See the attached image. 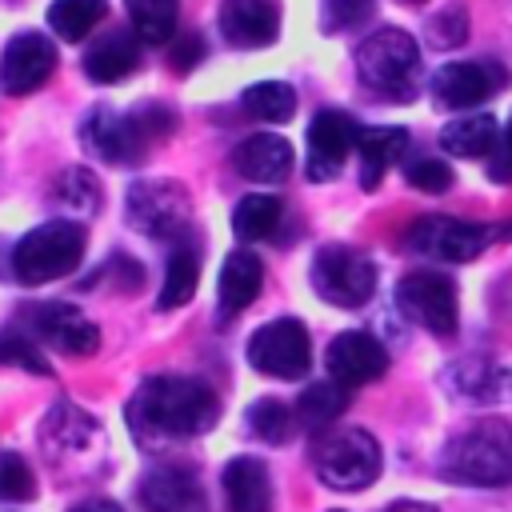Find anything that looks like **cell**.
<instances>
[{"label":"cell","instance_id":"obj_16","mask_svg":"<svg viewBox=\"0 0 512 512\" xmlns=\"http://www.w3.org/2000/svg\"><path fill=\"white\" fill-rule=\"evenodd\" d=\"M324 360H328L332 380H340L344 388L368 384V380L384 376V368H388V352H384V344L372 332H340L328 344Z\"/></svg>","mask_w":512,"mask_h":512},{"label":"cell","instance_id":"obj_14","mask_svg":"<svg viewBox=\"0 0 512 512\" xmlns=\"http://www.w3.org/2000/svg\"><path fill=\"white\" fill-rule=\"evenodd\" d=\"M356 136H360V128L352 124L348 112H332V108L316 112L308 124V164H304L308 180H316V184L336 180L344 156L356 148Z\"/></svg>","mask_w":512,"mask_h":512},{"label":"cell","instance_id":"obj_13","mask_svg":"<svg viewBox=\"0 0 512 512\" xmlns=\"http://www.w3.org/2000/svg\"><path fill=\"white\" fill-rule=\"evenodd\" d=\"M52 72H56V48L44 32H20L8 40V48L0 56V88L8 96L36 92Z\"/></svg>","mask_w":512,"mask_h":512},{"label":"cell","instance_id":"obj_20","mask_svg":"<svg viewBox=\"0 0 512 512\" xmlns=\"http://www.w3.org/2000/svg\"><path fill=\"white\" fill-rule=\"evenodd\" d=\"M224 500L228 512H272V476L256 456H232L224 464Z\"/></svg>","mask_w":512,"mask_h":512},{"label":"cell","instance_id":"obj_11","mask_svg":"<svg viewBox=\"0 0 512 512\" xmlns=\"http://www.w3.org/2000/svg\"><path fill=\"white\" fill-rule=\"evenodd\" d=\"M80 132H84L88 148L108 164H136L152 148V136H148L144 120H140V108L136 112H120V108L100 104V108H92L84 116Z\"/></svg>","mask_w":512,"mask_h":512},{"label":"cell","instance_id":"obj_42","mask_svg":"<svg viewBox=\"0 0 512 512\" xmlns=\"http://www.w3.org/2000/svg\"><path fill=\"white\" fill-rule=\"evenodd\" d=\"M412 4H420V0H412Z\"/></svg>","mask_w":512,"mask_h":512},{"label":"cell","instance_id":"obj_19","mask_svg":"<svg viewBox=\"0 0 512 512\" xmlns=\"http://www.w3.org/2000/svg\"><path fill=\"white\" fill-rule=\"evenodd\" d=\"M232 164L244 180H256V184H280L292 164H296V152L284 136H272V132H256L248 140L236 144L232 152Z\"/></svg>","mask_w":512,"mask_h":512},{"label":"cell","instance_id":"obj_37","mask_svg":"<svg viewBox=\"0 0 512 512\" xmlns=\"http://www.w3.org/2000/svg\"><path fill=\"white\" fill-rule=\"evenodd\" d=\"M428 32H432V40H436L440 48H456V44L468 36V16H464L460 8H448V12H440V16L428 24Z\"/></svg>","mask_w":512,"mask_h":512},{"label":"cell","instance_id":"obj_30","mask_svg":"<svg viewBox=\"0 0 512 512\" xmlns=\"http://www.w3.org/2000/svg\"><path fill=\"white\" fill-rule=\"evenodd\" d=\"M52 200L72 216H96L100 208V184L88 168H68L52 184Z\"/></svg>","mask_w":512,"mask_h":512},{"label":"cell","instance_id":"obj_4","mask_svg":"<svg viewBox=\"0 0 512 512\" xmlns=\"http://www.w3.org/2000/svg\"><path fill=\"white\" fill-rule=\"evenodd\" d=\"M440 472L456 484H508L512 480V432L504 424H480L464 436H456L444 456Z\"/></svg>","mask_w":512,"mask_h":512},{"label":"cell","instance_id":"obj_8","mask_svg":"<svg viewBox=\"0 0 512 512\" xmlns=\"http://www.w3.org/2000/svg\"><path fill=\"white\" fill-rule=\"evenodd\" d=\"M492 240V228L476 220H456V216H420L408 228V248L424 260L440 264H464L476 260Z\"/></svg>","mask_w":512,"mask_h":512},{"label":"cell","instance_id":"obj_18","mask_svg":"<svg viewBox=\"0 0 512 512\" xmlns=\"http://www.w3.org/2000/svg\"><path fill=\"white\" fill-rule=\"evenodd\" d=\"M220 32L236 48H264L280 32V4L276 0H224Z\"/></svg>","mask_w":512,"mask_h":512},{"label":"cell","instance_id":"obj_32","mask_svg":"<svg viewBox=\"0 0 512 512\" xmlns=\"http://www.w3.org/2000/svg\"><path fill=\"white\" fill-rule=\"evenodd\" d=\"M244 420H248L252 436H260L264 444H284V440L296 432V420H292V412H288L280 400H272V396H264V400L248 404Z\"/></svg>","mask_w":512,"mask_h":512},{"label":"cell","instance_id":"obj_9","mask_svg":"<svg viewBox=\"0 0 512 512\" xmlns=\"http://www.w3.org/2000/svg\"><path fill=\"white\" fill-rule=\"evenodd\" d=\"M396 304L432 336L440 340L456 336L460 300H456V284L444 272H408L396 288Z\"/></svg>","mask_w":512,"mask_h":512},{"label":"cell","instance_id":"obj_5","mask_svg":"<svg viewBox=\"0 0 512 512\" xmlns=\"http://www.w3.org/2000/svg\"><path fill=\"white\" fill-rule=\"evenodd\" d=\"M316 476L336 492H360L380 476V444L364 428H336L312 452Z\"/></svg>","mask_w":512,"mask_h":512},{"label":"cell","instance_id":"obj_17","mask_svg":"<svg viewBox=\"0 0 512 512\" xmlns=\"http://www.w3.org/2000/svg\"><path fill=\"white\" fill-rule=\"evenodd\" d=\"M140 504L148 512H208L204 488L192 468L160 464L140 480Z\"/></svg>","mask_w":512,"mask_h":512},{"label":"cell","instance_id":"obj_24","mask_svg":"<svg viewBox=\"0 0 512 512\" xmlns=\"http://www.w3.org/2000/svg\"><path fill=\"white\" fill-rule=\"evenodd\" d=\"M356 148H360V188H376L388 164L404 156L408 132L404 128H360Z\"/></svg>","mask_w":512,"mask_h":512},{"label":"cell","instance_id":"obj_1","mask_svg":"<svg viewBox=\"0 0 512 512\" xmlns=\"http://www.w3.org/2000/svg\"><path fill=\"white\" fill-rule=\"evenodd\" d=\"M132 428L160 440H188L208 432L220 420V400L208 384L192 376H148L132 404H128Z\"/></svg>","mask_w":512,"mask_h":512},{"label":"cell","instance_id":"obj_27","mask_svg":"<svg viewBox=\"0 0 512 512\" xmlns=\"http://www.w3.org/2000/svg\"><path fill=\"white\" fill-rule=\"evenodd\" d=\"M104 12H108L104 0H52V8H48V28H52L60 40L80 44V40L104 20Z\"/></svg>","mask_w":512,"mask_h":512},{"label":"cell","instance_id":"obj_33","mask_svg":"<svg viewBox=\"0 0 512 512\" xmlns=\"http://www.w3.org/2000/svg\"><path fill=\"white\" fill-rule=\"evenodd\" d=\"M0 364H16V368H28V372H36V376H48L52 368H48V360H44V352L24 336V332H0Z\"/></svg>","mask_w":512,"mask_h":512},{"label":"cell","instance_id":"obj_23","mask_svg":"<svg viewBox=\"0 0 512 512\" xmlns=\"http://www.w3.org/2000/svg\"><path fill=\"white\" fill-rule=\"evenodd\" d=\"M140 60V44L128 32H108L104 40H96L84 56V72L96 84H120Z\"/></svg>","mask_w":512,"mask_h":512},{"label":"cell","instance_id":"obj_10","mask_svg":"<svg viewBox=\"0 0 512 512\" xmlns=\"http://www.w3.org/2000/svg\"><path fill=\"white\" fill-rule=\"evenodd\" d=\"M248 364L276 380H300L312 364V344H308L304 324L284 316V320L256 328L248 340Z\"/></svg>","mask_w":512,"mask_h":512},{"label":"cell","instance_id":"obj_3","mask_svg":"<svg viewBox=\"0 0 512 512\" xmlns=\"http://www.w3.org/2000/svg\"><path fill=\"white\" fill-rule=\"evenodd\" d=\"M356 72L372 92L408 100L420 84V48L408 32L380 28L356 48Z\"/></svg>","mask_w":512,"mask_h":512},{"label":"cell","instance_id":"obj_7","mask_svg":"<svg viewBox=\"0 0 512 512\" xmlns=\"http://www.w3.org/2000/svg\"><path fill=\"white\" fill-rule=\"evenodd\" d=\"M192 200L176 180H136L128 188V224L152 240H172L188 232Z\"/></svg>","mask_w":512,"mask_h":512},{"label":"cell","instance_id":"obj_25","mask_svg":"<svg viewBox=\"0 0 512 512\" xmlns=\"http://www.w3.org/2000/svg\"><path fill=\"white\" fill-rule=\"evenodd\" d=\"M196 284H200V256L192 244H176V252L168 256V268H164V284H160V308H180L196 296Z\"/></svg>","mask_w":512,"mask_h":512},{"label":"cell","instance_id":"obj_6","mask_svg":"<svg viewBox=\"0 0 512 512\" xmlns=\"http://www.w3.org/2000/svg\"><path fill=\"white\" fill-rule=\"evenodd\" d=\"M312 288L336 308H360L376 292V264L348 244H328L312 256Z\"/></svg>","mask_w":512,"mask_h":512},{"label":"cell","instance_id":"obj_39","mask_svg":"<svg viewBox=\"0 0 512 512\" xmlns=\"http://www.w3.org/2000/svg\"><path fill=\"white\" fill-rule=\"evenodd\" d=\"M200 56H204V40H200L196 32H188V36H180L176 48H172V68H176V72H188V68L200 64Z\"/></svg>","mask_w":512,"mask_h":512},{"label":"cell","instance_id":"obj_41","mask_svg":"<svg viewBox=\"0 0 512 512\" xmlns=\"http://www.w3.org/2000/svg\"><path fill=\"white\" fill-rule=\"evenodd\" d=\"M388 512H436L432 504H420V500H400V504H392Z\"/></svg>","mask_w":512,"mask_h":512},{"label":"cell","instance_id":"obj_28","mask_svg":"<svg viewBox=\"0 0 512 512\" xmlns=\"http://www.w3.org/2000/svg\"><path fill=\"white\" fill-rule=\"evenodd\" d=\"M124 4H128V20H132L136 40H144V44L172 40L180 0H124Z\"/></svg>","mask_w":512,"mask_h":512},{"label":"cell","instance_id":"obj_15","mask_svg":"<svg viewBox=\"0 0 512 512\" xmlns=\"http://www.w3.org/2000/svg\"><path fill=\"white\" fill-rule=\"evenodd\" d=\"M28 316H32L36 336L48 340V344H52L56 352H64V356H92V352L100 348L96 324H92L80 308H72V304L48 300V304H36Z\"/></svg>","mask_w":512,"mask_h":512},{"label":"cell","instance_id":"obj_29","mask_svg":"<svg viewBox=\"0 0 512 512\" xmlns=\"http://www.w3.org/2000/svg\"><path fill=\"white\" fill-rule=\"evenodd\" d=\"M240 104H244L248 116L268 120V124H284V120L296 116V92L284 80H260V84L244 88Z\"/></svg>","mask_w":512,"mask_h":512},{"label":"cell","instance_id":"obj_21","mask_svg":"<svg viewBox=\"0 0 512 512\" xmlns=\"http://www.w3.org/2000/svg\"><path fill=\"white\" fill-rule=\"evenodd\" d=\"M260 284H264V268L252 252H232L220 268V284H216V300H220V316L232 320L240 316L256 296H260Z\"/></svg>","mask_w":512,"mask_h":512},{"label":"cell","instance_id":"obj_40","mask_svg":"<svg viewBox=\"0 0 512 512\" xmlns=\"http://www.w3.org/2000/svg\"><path fill=\"white\" fill-rule=\"evenodd\" d=\"M68 512H124V508H120V504H112V500H100V496H96V500H80V504H76V508H68Z\"/></svg>","mask_w":512,"mask_h":512},{"label":"cell","instance_id":"obj_31","mask_svg":"<svg viewBox=\"0 0 512 512\" xmlns=\"http://www.w3.org/2000/svg\"><path fill=\"white\" fill-rule=\"evenodd\" d=\"M280 212H284V208H280L276 196L252 192V196H244V200L236 204V212H232V228H236L240 240H264V236L276 232Z\"/></svg>","mask_w":512,"mask_h":512},{"label":"cell","instance_id":"obj_12","mask_svg":"<svg viewBox=\"0 0 512 512\" xmlns=\"http://www.w3.org/2000/svg\"><path fill=\"white\" fill-rule=\"evenodd\" d=\"M504 84H508V72L500 64L452 60L432 72V100L440 108H472V104L488 100L492 92H500Z\"/></svg>","mask_w":512,"mask_h":512},{"label":"cell","instance_id":"obj_26","mask_svg":"<svg viewBox=\"0 0 512 512\" xmlns=\"http://www.w3.org/2000/svg\"><path fill=\"white\" fill-rule=\"evenodd\" d=\"M348 408V388L340 380H320V384H308L296 400V420L304 428H328L340 412Z\"/></svg>","mask_w":512,"mask_h":512},{"label":"cell","instance_id":"obj_36","mask_svg":"<svg viewBox=\"0 0 512 512\" xmlns=\"http://www.w3.org/2000/svg\"><path fill=\"white\" fill-rule=\"evenodd\" d=\"M408 184L420 192H448L452 188V168L444 160H412L408 164Z\"/></svg>","mask_w":512,"mask_h":512},{"label":"cell","instance_id":"obj_22","mask_svg":"<svg viewBox=\"0 0 512 512\" xmlns=\"http://www.w3.org/2000/svg\"><path fill=\"white\" fill-rule=\"evenodd\" d=\"M440 144H444V152L464 156V160L492 156L496 144H500V124H496V116H488V112H464V116H456L452 124H444Z\"/></svg>","mask_w":512,"mask_h":512},{"label":"cell","instance_id":"obj_2","mask_svg":"<svg viewBox=\"0 0 512 512\" xmlns=\"http://www.w3.org/2000/svg\"><path fill=\"white\" fill-rule=\"evenodd\" d=\"M84 228L76 220H48L32 232H24L12 248V272L20 284H48L68 276L84 256Z\"/></svg>","mask_w":512,"mask_h":512},{"label":"cell","instance_id":"obj_34","mask_svg":"<svg viewBox=\"0 0 512 512\" xmlns=\"http://www.w3.org/2000/svg\"><path fill=\"white\" fill-rule=\"evenodd\" d=\"M36 496V476L16 452H0V500H32Z\"/></svg>","mask_w":512,"mask_h":512},{"label":"cell","instance_id":"obj_35","mask_svg":"<svg viewBox=\"0 0 512 512\" xmlns=\"http://www.w3.org/2000/svg\"><path fill=\"white\" fill-rule=\"evenodd\" d=\"M372 16V0H324V28L348 32Z\"/></svg>","mask_w":512,"mask_h":512},{"label":"cell","instance_id":"obj_38","mask_svg":"<svg viewBox=\"0 0 512 512\" xmlns=\"http://www.w3.org/2000/svg\"><path fill=\"white\" fill-rule=\"evenodd\" d=\"M488 180H496V184H508V180H512V120L500 128V144H496V152H492Z\"/></svg>","mask_w":512,"mask_h":512}]
</instances>
